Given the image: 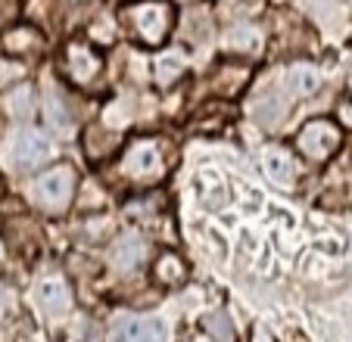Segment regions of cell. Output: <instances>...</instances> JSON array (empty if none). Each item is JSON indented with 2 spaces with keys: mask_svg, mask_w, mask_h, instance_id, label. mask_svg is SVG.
I'll list each match as a JSON object with an SVG mask.
<instances>
[{
  "mask_svg": "<svg viewBox=\"0 0 352 342\" xmlns=\"http://www.w3.org/2000/svg\"><path fill=\"white\" fill-rule=\"evenodd\" d=\"M75 168L72 165H54L50 171H44L32 187V196L38 205H44L47 212H63L69 205L75 193Z\"/></svg>",
  "mask_w": 352,
  "mask_h": 342,
  "instance_id": "6da1fadb",
  "label": "cell"
},
{
  "mask_svg": "<svg viewBox=\"0 0 352 342\" xmlns=\"http://www.w3.org/2000/svg\"><path fill=\"white\" fill-rule=\"evenodd\" d=\"M125 19L131 22V32L144 44H160V41H166L168 25H172V7L162 0H146V3L128 7Z\"/></svg>",
  "mask_w": 352,
  "mask_h": 342,
  "instance_id": "7a4b0ae2",
  "label": "cell"
},
{
  "mask_svg": "<svg viewBox=\"0 0 352 342\" xmlns=\"http://www.w3.org/2000/svg\"><path fill=\"white\" fill-rule=\"evenodd\" d=\"M296 146L306 159L321 162V159H327L340 146V131H337V125H331V122H324V119L309 122V125L299 131Z\"/></svg>",
  "mask_w": 352,
  "mask_h": 342,
  "instance_id": "3957f363",
  "label": "cell"
},
{
  "mask_svg": "<svg viewBox=\"0 0 352 342\" xmlns=\"http://www.w3.org/2000/svg\"><path fill=\"white\" fill-rule=\"evenodd\" d=\"M109 342H168V327L160 317H122L116 321Z\"/></svg>",
  "mask_w": 352,
  "mask_h": 342,
  "instance_id": "277c9868",
  "label": "cell"
},
{
  "mask_svg": "<svg viewBox=\"0 0 352 342\" xmlns=\"http://www.w3.org/2000/svg\"><path fill=\"white\" fill-rule=\"evenodd\" d=\"M122 168H125L131 178H138V181L156 178V174L162 171L160 146H156L153 140H138V144H131V150H128L125 159H122Z\"/></svg>",
  "mask_w": 352,
  "mask_h": 342,
  "instance_id": "5b68a950",
  "label": "cell"
},
{
  "mask_svg": "<svg viewBox=\"0 0 352 342\" xmlns=\"http://www.w3.org/2000/svg\"><path fill=\"white\" fill-rule=\"evenodd\" d=\"M50 156V140L38 131H22L19 137L13 140V165L16 168H34L44 159Z\"/></svg>",
  "mask_w": 352,
  "mask_h": 342,
  "instance_id": "8992f818",
  "label": "cell"
},
{
  "mask_svg": "<svg viewBox=\"0 0 352 342\" xmlns=\"http://www.w3.org/2000/svg\"><path fill=\"white\" fill-rule=\"evenodd\" d=\"M66 69L75 84H87V81H94L100 72V56L85 44H69L66 47Z\"/></svg>",
  "mask_w": 352,
  "mask_h": 342,
  "instance_id": "52a82bcc",
  "label": "cell"
},
{
  "mask_svg": "<svg viewBox=\"0 0 352 342\" xmlns=\"http://www.w3.org/2000/svg\"><path fill=\"white\" fill-rule=\"evenodd\" d=\"M34 299H38V305H41V308H44L50 317L66 315V311H69V302H72V296H69V286L60 280V277H47V280L38 286Z\"/></svg>",
  "mask_w": 352,
  "mask_h": 342,
  "instance_id": "ba28073f",
  "label": "cell"
},
{
  "mask_svg": "<svg viewBox=\"0 0 352 342\" xmlns=\"http://www.w3.org/2000/svg\"><path fill=\"white\" fill-rule=\"evenodd\" d=\"M113 262H116V268H122V271L138 268V264L144 262V243H140V237L125 233V237L113 246Z\"/></svg>",
  "mask_w": 352,
  "mask_h": 342,
  "instance_id": "9c48e42d",
  "label": "cell"
},
{
  "mask_svg": "<svg viewBox=\"0 0 352 342\" xmlns=\"http://www.w3.org/2000/svg\"><path fill=\"white\" fill-rule=\"evenodd\" d=\"M262 168H265V174L274 181V184H290V178H293L290 156H287L284 150H278V146L262 152Z\"/></svg>",
  "mask_w": 352,
  "mask_h": 342,
  "instance_id": "30bf717a",
  "label": "cell"
},
{
  "mask_svg": "<svg viewBox=\"0 0 352 342\" xmlns=\"http://www.w3.org/2000/svg\"><path fill=\"white\" fill-rule=\"evenodd\" d=\"M41 44V34L34 32V28H28V25H19V28H10L3 38H0V50H7V53H28V50H34V47Z\"/></svg>",
  "mask_w": 352,
  "mask_h": 342,
  "instance_id": "8fae6325",
  "label": "cell"
},
{
  "mask_svg": "<svg viewBox=\"0 0 352 342\" xmlns=\"http://www.w3.org/2000/svg\"><path fill=\"white\" fill-rule=\"evenodd\" d=\"M184 66H187L184 53H178V50L160 53V56H156V81H160V84H172L175 78H181Z\"/></svg>",
  "mask_w": 352,
  "mask_h": 342,
  "instance_id": "7c38bea8",
  "label": "cell"
},
{
  "mask_svg": "<svg viewBox=\"0 0 352 342\" xmlns=\"http://www.w3.org/2000/svg\"><path fill=\"white\" fill-rule=\"evenodd\" d=\"M287 84L306 97V93H315L321 87V72L312 66H293L290 72H287Z\"/></svg>",
  "mask_w": 352,
  "mask_h": 342,
  "instance_id": "4fadbf2b",
  "label": "cell"
},
{
  "mask_svg": "<svg viewBox=\"0 0 352 342\" xmlns=\"http://www.w3.org/2000/svg\"><path fill=\"white\" fill-rule=\"evenodd\" d=\"M153 271H156V277H160V283H181V277H184V262H181L175 252H166V255H160Z\"/></svg>",
  "mask_w": 352,
  "mask_h": 342,
  "instance_id": "5bb4252c",
  "label": "cell"
},
{
  "mask_svg": "<svg viewBox=\"0 0 352 342\" xmlns=\"http://www.w3.org/2000/svg\"><path fill=\"white\" fill-rule=\"evenodd\" d=\"M7 109L13 112L16 119H25L28 112H32V91H28V87H16L7 97Z\"/></svg>",
  "mask_w": 352,
  "mask_h": 342,
  "instance_id": "9a60e30c",
  "label": "cell"
},
{
  "mask_svg": "<svg viewBox=\"0 0 352 342\" xmlns=\"http://www.w3.org/2000/svg\"><path fill=\"white\" fill-rule=\"evenodd\" d=\"M47 119H50V125H54L56 131H66L69 128V119H66V112H63V103L56 97L47 100Z\"/></svg>",
  "mask_w": 352,
  "mask_h": 342,
  "instance_id": "2e32d148",
  "label": "cell"
},
{
  "mask_svg": "<svg viewBox=\"0 0 352 342\" xmlns=\"http://www.w3.org/2000/svg\"><path fill=\"white\" fill-rule=\"evenodd\" d=\"M10 302H13V293H10L7 286H0V315H7V311L13 308Z\"/></svg>",
  "mask_w": 352,
  "mask_h": 342,
  "instance_id": "e0dca14e",
  "label": "cell"
},
{
  "mask_svg": "<svg viewBox=\"0 0 352 342\" xmlns=\"http://www.w3.org/2000/svg\"><path fill=\"white\" fill-rule=\"evenodd\" d=\"M340 119H343V122H346V125H349V128H352V103H346V106H343V109H340Z\"/></svg>",
  "mask_w": 352,
  "mask_h": 342,
  "instance_id": "ac0fdd59",
  "label": "cell"
},
{
  "mask_svg": "<svg viewBox=\"0 0 352 342\" xmlns=\"http://www.w3.org/2000/svg\"><path fill=\"white\" fill-rule=\"evenodd\" d=\"M253 342H272V339H268V336L265 333H262V330H259V333H256V339Z\"/></svg>",
  "mask_w": 352,
  "mask_h": 342,
  "instance_id": "d6986e66",
  "label": "cell"
},
{
  "mask_svg": "<svg viewBox=\"0 0 352 342\" xmlns=\"http://www.w3.org/2000/svg\"><path fill=\"white\" fill-rule=\"evenodd\" d=\"M0 258H3V246H0Z\"/></svg>",
  "mask_w": 352,
  "mask_h": 342,
  "instance_id": "ffe728a7",
  "label": "cell"
},
{
  "mask_svg": "<svg viewBox=\"0 0 352 342\" xmlns=\"http://www.w3.org/2000/svg\"><path fill=\"white\" fill-rule=\"evenodd\" d=\"M193 342H206V339H193Z\"/></svg>",
  "mask_w": 352,
  "mask_h": 342,
  "instance_id": "44dd1931",
  "label": "cell"
}]
</instances>
